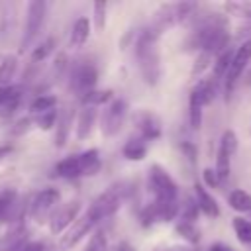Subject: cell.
<instances>
[{
	"mask_svg": "<svg viewBox=\"0 0 251 251\" xmlns=\"http://www.w3.org/2000/svg\"><path fill=\"white\" fill-rule=\"evenodd\" d=\"M20 251H43V243H39V241H27Z\"/></svg>",
	"mask_w": 251,
	"mask_h": 251,
	"instance_id": "39",
	"label": "cell"
},
{
	"mask_svg": "<svg viewBox=\"0 0 251 251\" xmlns=\"http://www.w3.org/2000/svg\"><path fill=\"white\" fill-rule=\"evenodd\" d=\"M57 120H59V114H57L55 110H49V112L39 114L35 122H37V126H39V129H51V127L57 126Z\"/></svg>",
	"mask_w": 251,
	"mask_h": 251,
	"instance_id": "34",
	"label": "cell"
},
{
	"mask_svg": "<svg viewBox=\"0 0 251 251\" xmlns=\"http://www.w3.org/2000/svg\"><path fill=\"white\" fill-rule=\"evenodd\" d=\"M218 147L224 149L229 157H233L235 151H237V135H235V131L233 129H226L222 133V137H220V145Z\"/></svg>",
	"mask_w": 251,
	"mask_h": 251,
	"instance_id": "30",
	"label": "cell"
},
{
	"mask_svg": "<svg viewBox=\"0 0 251 251\" xmlns=\"http://www.w3.org/2000/svg\"><path fill=\"white\" fill-rule=\"evenodd\" d=\"M210 61H212V55H208V53H200L198 59H196V63H194L192 75H194V76L202 75V71H206V69L210 67Z\"/></svg>",
	"mask_w": 251,
	"mask_h": 251,
	"instance_id": "36",
	"label": "cell"
},
{
	"mask_svg": "<svg viewBox=\"0 0 251 251\" xmlns=\"http://www.w3.org/2000/svg\"><path fill=\"white\" fill-rule=\"evenodd\" d=\"M78 163H80V173L82 176H92L102 169V159H100V151L98 149H88L84 153L78 155Z\"/></svg>",
	"mask_w": 251,
	"mask_h": 251,
	"instance_id": "18",
	"label": "cell"
},
{
	"mask_svg": "<svg viewBox=\"0 0 251 251\" xmlns=\"http://www.w3.org/2000/svg\"><path fill=\"white\" fill-rule=\"evenodd\" d=\"M208 251H235L233 247H229V245H226V243H214Z\"/></svg>",
	"mask_w": 251,
	"mask_h": 251,
	"instance_id": "40",
	"label": "cell"
},
{
	"mask_svg": "<svg viewBox=\"0 0 251 251\" xmlns=\"http://www.w3.org/2000/svg\"><path fill=\"white\" fill-rule=\"evenodd\" d=\"M216 82L218 80L214 78H204L192 88L190 98H188V122L192 129H198L202 126V108L214 100Z\"/></svg>",
	"mask_w": 251,
	"mask_h": 251,
	"instance_id": "3",
	"label": "cell"
},
{
	"mask_svg": "<svg viewBox=\"0 0 251 251\" xmlns=\"http://www.w3.org/2000/svg\"><path fill=\"white\" fill-rule=\"evenodd\" d=\"M80 212V202L71 200L67 204H63L61 208H57L53 212V216L49 218V231L51 233H63L67 227H71L76 222V216Z\"/></svg>",
	"mask_w": 251,
	"mask_h": 251,
	"instance_id": "10",
	"label": "cell"
},
{
	"mask_svg": "<svg viewBox=\"0 0 251 251\" xmlns=\"http://www.w3.org/2000/svg\"><path fill=\"white\" fill-rule=\"evenodd\" d=\"M245 84H251V71L245 75Z\"/></svg>",
	"mask_w": 251,
	"mask_h": 251,
	"instance_id": "41",
	"label": "cell"
},
{
	"mask_svg": "<svg viewBox=\"0 0 251 251\" xmlns=\"http://www.w3.org/2000/svg\"><path fill=\"white\" fill-rule=\"evenodd\" d=\"M24 96V86L22 84H8V86H0V114L2 116H10L16 112V108L20 106Z\"/></svg>",
	"mask_w": 251,
	"mask_h": 251,
	"instance_id": "13",
	"label": "cell"
},
{
	"mask_svg": "<svg viewBox=\"0 0 251 251\" xmlns=\"http://www.w3.org/2000/svg\"><path fill=\"white\" fill-rule=\"evenodd\" d=\"M249 18H251V16H249Z\"/></svg>",
	"mask_w": 251,
	"mask_h": 251,
	"instance_id": "43",
	"label": "cell"
},
{
	"mask_svg": "<svg viewBox=\"0 0 251 251\" xmlns=\"http://www.w3.org/2000/svg\"><path fill=\"white\" fill-rule=\"evenodd\" d=\"M233 231L241 243H245V245L251 243V222L249 220L233 218Z\"/></svg>",
	"mask_w": 251,
	"mask_h": 251,
	"instance_id": "29",
	"label": "cell"
},
{
	"mask_svg": "<svg viewBox=\"0 0 251 251\" xmlns=\"http://www.w3.org/2000/svg\"><path fill=\"white\" fill-rule=\"evenodd\" d=\"M194 194H196V202H198V208L204 216L208 218H218L220 216V206L216 202V198L202 186V184H194Z\"/></svg>",
	"mask_w": 251,
	"mask_h": 251,
	"instance_id": "17",
	"label": "cell"
},
{
	"mask_svg": "<svg viewBox=\"0 0 251 251\" xmlns=\"http://www.w3.org/2000/svg\"><path fill=\"white\" fill-rule=\"evenodd\" d=\"M216 175L220 178V182H224L227 176H229V171H231V157L218 147V153H216Z\"/></svg>",
	"mask_w": 251,
	"mask_h": 251,
	"instance_id": "26",
	"label": "cell"
},
{
	"mask_svg": "<svg viewBox=\"0 0 251 251\" xmlns=\"http://www.w3.org/2000/svg\"><path fill=\"white\" fill-rule=\"evenodd\" d=\"M55 173H57V176H61V178H80L82 173H80L78 155H73V157H67V159L59 161V163L55 165Z\"/></svg>",
	"mask_w": 251,
	"mask_h": 251,
	"instance_id": "19",
	"label": "cell"
},
{
	"mask_svg": "<svg viewBox=\"0 0 251 251\" xmlns=\"http://www.w3.org/2000/svg\"><path fill=\"white\" fill-rule=\"evenodd\" d=\"M80 100H82V104L84 106H100V104H108V102H112L114 98H112V90H90L88 94H84V96H80Z\"/></svg>",
	"mask_w": 251,
	"mask_h": 251,
	"instance_id": "25",
	"label": "cell"
},
{
	"mask_svg": "<svg viewBox=\"0 0 251 251\" xmlns=\"http://www.w3.org/2000/svg\"><path fill=\"white\" fill-rule=\"evenodd\" d=\"M159 31L149 25L145 29H141V33L137 35V43H135V57H137V65L141 71L143 80L149 86H155L161 78V55H159Z\"/></svg>",
	"mask_w": 251,
	"mask_h": 251,
	"instance_id": "2",
	"label": "cell"
},
{
	"mask_svg": "<svg viewBox=\"0 0 251 251\" xmlns=\"http://www.w3.org/2000/svg\"><path fill=\"white\" fill-rule=\"evenodd\" d=\"M233 53H235V51H231V49L227 47L224 53H220V55L216 57V63H214V80L226 78V75H227V71H229V67H231Z\"/></svg>",
	"mask_w": 251,
	"mask_h": 251,
	"instance_id": "22",
	"label": "cell"
},
{
	"mask_svg": "<svg viewBox=\"0 0 251 251\" xmlns=\"http://www.w3.org/2000/svg\"><path fill=\"white\" fill-rule=\"evenodd\" d=\"M120 190L114 186V188H108L106 192H102L92 204L90 208L86 210V216L96 224V222H102V220H108L112 218L118 208H120Z\"/></svg>",
	"mask_w": 251,
	"mask_h": 251,
	"instance_id": "8",
	"label": "cell"
},
{
	"mask_svg": "<svg viewBox=\"0 0 251 251\" xmlns=\"http://www.w3.org/2000/svg\"><path fill=\"white\" fill-rule=\"evenodd\" d=\"M106 12H108V4L106 2H98L92 8V20H94V29L100 33L106 27Z\"/></svg>",
	"mask_w": 251,
	"mask_h": 251,
	"instance_id": "32",
	"label": "cell"
},
{
	"mask_svg": "<svg viewBox=\"0 0 251 251\" xmlns=\"http://www.w3.org/2000/svg\"><path fill=\"white\" fill-rule=\"evenodd\" d=\"M88 35H90V22H88V18H78L73 24V29H71V45L73 47H82L86 43Z\"/></svg>",
	"mask_w": 251,
	"mask_h": 251,
	"instance_id": "21",
	"label": "cell"
},
{
	"mask_svg": "<svg viewBox=\"0 0 251 251\" xmlns=\"http://www.w3.org/2000/svg\"><path fill=\"white\" fill-rule=\"evenodd\" d=\"M198 212H200L198 202H196L194 198H186L184 204H182V208H180V222H190V224H194V220L198 218Z\"/></svg>",
	"mask_w": 251,
	"mask_h": 251,
	"instance_id": "31",
	"label": "cell"
},
{
	"mask_svg": "<svg viewBox=\"0 0 251 251\" xmlns=\"http://www.w3.org/2000/svg\"><path fill=\"white\" fill-rule=\"evenodd\" d=\"M96 82H98V71H96V67L92 63L80 61V63H76L73 67L71 78H69V84H71V90L73 92L84 96L90 90H94Z\"/></svg>",
	"mask_w": 251,
	"mask_h": 251,
	"instance_id": "7",
	"label": "cell"
},
{
	"mask_svg": "<svg viewBox=\"0 0 251 251\" xmlns=\"http://www.w3.org/2000/svg\"><path fill=\"white\" fill-rule=\"evenodd\" d=\"M59 200H61V194H59L57 188H43V190H39L35 194V198L31 200V204H29L31 220H35L37 224L49 222L47 218L53 216V210L59 204Z\"/></svg>",
	"mask_w": 251,
	"mask_h": 251,
	"instance_id": "6",
	"label": "cell"
},
{
	"mask_svg": "<svg viewBox=\"0 0 251 251\" xmlns=\"http://www.w3.org/2000/svg\"><path fill=\"white\" fill-rule=\"evenodd\" d=\"M92 226H94V222H92L86 214H84V216H80V218H78V220L69 227V231H67V233H63V237H61V241H59V243H61V247H65V249H67V247L76 245V243H78V241H80V239H82V237L92 229Z\"/></svg>",
	"mask_w": 251,
	"mask_h": 251,
	"instance_id": "14",
	"label": "cell"
},
{
	"mask_svg": "<svg viewBox=\"0 0 251 251\" xmlns=\"http://www.w3.org/2000/svg\"><path fill=\"white\" fill-rule=\"evenodd\" d=\"M53 47H55V39H53V37H47V39L41 41L37 47H33V51H31V59H33V61H45V59L51 55Z\"/></svg>",
	"mask_w": 251,
	"mask_h": 251,
	"instance_id": "33",
	"label": "cell"
},
{
	"mask_svg": "<svg viewBox=\"0 0 251 251\" xmlns=\"http://www.w3.org/2000/svg\"><path fill=\"white\" fill-rule=\"evenodd\" d=\"M75 110L71 106L63 108V112L59 114V120H57V126H55V147L61 149L67 145V139H69V133H71V127L75 126Z\"/></svg>",
	"mask_w": 251,
	"mask_h": 251,
	"instance_id": "15",
	"label": "cell"
},
{
	"mask_svg": "<svg viewBox=\"0 0 251 251\" xmlns=\"http://www.w3.org/2000/svg\"><path fill=\"white\" fill-rule=\"evenodd\" d=\"M127 116V102L124 98H114L102 112L100 116V129H102V135L104 137H114L122 126H124V120Z\"/></svg>",
	"mask_w": 251,
	"mask_h": 251,
	"instance_id": "4",
	"label": "cell"
},
{
	"mask_svg": "<svg viewBox=\"0 0 251 251\" xmlns=\"http://www.w3.org/2000/svg\"><path fill=\"white\" fill-rule=\"evenodd\" d=\"M16 67H18V59L16 55H6L0 63V86H8L14 78V73H16Z\"/></svg>",
	"mask_w": 251,
	"mask_h": 251,
	"instance_id": "24",
	"label": "cell"
},
{
	"mask_svg": "<svg viewBox=\"0 0 251 251\" xmlns=\"http://www.w3.org/2000/svg\"><path fill=\"white\" fill-rule=\"evenodd\" d=\"M175 231H176L184 241H188V243H198V241H200V231H198V227H196L194 224H190V222H178L176 227H175Z\"/></svg>",
	"mask_w": 251,
	"mask_h": 251,
	"instance_id": "28",
	"label": "cell"
},
{
	"mask_svg": "<svg viewBox=\"0 0 251 251\" xmlns=\"http://www.w3.org/2000/svg\"><path fill=\"white\" fill-rule=\"evenodd\" d=\"M171 251H178V249H171Z\"/></svg>",
	"mask_w": 251,
	"mask_h": 251,
	"instance_id": "42",
	"label": "cell"
},
{
	"mask_svg": "<svg viewBox=\"0 0 251 251\" xmlns=\"http://www.w3.org/2000/svg\"><path fill=\"white\" fill-rule=\"evenodd\" d=\"M249 61H251V39H249V41H243V43L235 49V53H233L231 67H229V71H227V75H226V78H224V80H226V84H224L226 100H227L229 94L233 92V86H235L237 78L243 75V71L247 69Z\"/></svg>",
	"mask_w": 251,
	"mask_h": 251,
	"instance_id": "9",
	"label": "cell"
},
{
	"mask_svg": "<svg viewBox=\"0 0 251 251\" xmlns=\"http://www.w3.org/2000/svg\"><path fill=\"white\" fill-rule=\"evenodd\" d=\"M84 251H108V241H106V235L102 231H96L90 241L86 243Z\"/></svg>",
	"mask_w": 251,
	"mask_h": 251,
	"instance_id": "35",
	"label": "cell"
},
{
	"mask_svg": "<svg viewBox=\"0 0 251 251\" xmlns=\"http://www.w3.org/2000/svg\"><path fill=\"white\" fill-rule=\"evenodd\" d=\"M202 178H204V184H206V186H210V188L220 186V178H218L216 171H214V169H210V167L202 171Z\"/></svg>",
	"mask_w": 251,
	"mask_h": 251,
	"instance_id": "37",
	"label": "cell"
},
{
	"mask_svg": "<svg viewBox=\"0 0 251 251\" xmlns=\"http://www.w3.org/2000/svg\"><path fill=\"white\" fill-rule=\"evenodd\" d=\"M227 202L235 212H251V194H247L245 190H231Z\"/></svg>",
	"mask_w": 251,
	"mask_h": 251,
	"instance_id": "23",
	"label": "cell"
},
{
	"mask_svg": "<svg viewBox=\"0 0 251 251\" xmlns=\"http://www.w3.org/2000/svg\"><path fill=\"white\" fill-rule=\"evenodd\" d=\"M45 12L47 4L43 0H33L27 4V14H25V25H24V37H22V51H27L37 33L41 31V25L45 22Z\"/></svg>",
	"mask_w": 251,
	"mask_h": 251,
	"instance_id": "5",
	"label": "cell"
},
{
	"mask_svg": "<svg viewBox=\"0 0 251 251\" xmlns=\"http://www.w3.org/2000/svg\"><path fill=\"white\" fill-rule=\"evenodd\" d=\"M122 153L127 161H141L147 155V141L143 137H131L129 141H126Z\"/></svg>",
	"mask_w": 251,
	"mask_h": 251,
	"instance_id": "20",
	"label": "cell"
},
{
	"mask_svg": "<svg viewBox=\"0 0 251 251\" xmlns=\"http://www.w3.org/2000/svg\"><path fill=\"white\" fill-rule=\"evenodd\" d=\"M180 151H182V155L190 161V163H196V147L190 143V141H180Z\"/></svg>",
	"mask_w": 251,
	"mask_h": 251,
	"instance_id": "38",
	"label": "cell"
},
{
	"mask_svg": "<svg viewBox=\"0 0 251 251\" xmlns=\"http://www.w3.org/2000/svg\"><path fill=\"white\" fill-rule=\"evenodd\" d=\"M20 210V196L14 188L0 190V224L16 222Z\"/></svg>",
	"mask_w": 251,
	"mask_h": 251,
	"instance_id": "12",
	"label": "cell"
},
{
	"mask_svg": "<svg viewBox=\"0 0 251 251\" xmlns=\"http://www.w3.org/2000/svg\"><path fill=\"white\" fill-rule=\"evenodd\" d=\"M133 124L139 131V137H143L145 141H153L157 137H161V120L149 112V110H141L133 116Z\"/></svg>",
	"mask_w": 251,
	"mask_h": 251,
	"instance_id": "11",
	"label": "cell"
},
{
	"mask_svg": "<svg viewBox=\"0 0 251 251\" xmlns=\"http://www.w3.org/2000/svg\"><path fill=\"white\" fill-rule=\"evenodd\" d=\"M149 186L153 192V208L161 222H171L180 212L178 204V188L171 175L161 167L153 165L149 169Z\"/></svg>",
	"mask_w": 251,
	"mask_h": 251,
	"instance_id": "1",
	"label": "cell"
},
{
	"mask_svg": "<svg viewBox=\"0 0 251 251\" xmlns=\"http://www.w3.org/2000/svg\"><path fill=\"white\" fill-rule=\"evenodd\" d=\"M96 118H98V112H96L94 106H82V110L78 112L76 124H75V133H76L78 139H86L92 133Z\"/></svg>",
	"mask_w": 251,
	"mask_h": 251,
	"instance_id": "16",
	"label": "cell"
},
{
	"mask_svg": "<svg viewBox=\"0 0 251 251\" xmlns=\"http://www.w3.org/2000/svg\"><path fill=\"white\" fill-rule=\"evenodd\" d=\"M55 106H57V98H55V96H51V94H41V96H37V98L29 104V110L39 116V114H43V112L55 110Z\"/></svg>",
	"mask_w": 251,
	"mask_h": 251,
	"instance_id": "27",
	"label": "cell"
}]
</instances>
